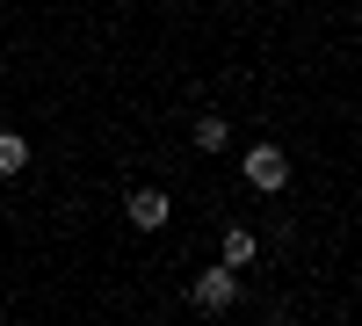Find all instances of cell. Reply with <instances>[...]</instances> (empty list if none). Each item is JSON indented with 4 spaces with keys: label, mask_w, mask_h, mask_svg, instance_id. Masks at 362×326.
I'll list each match as a JSON object with an SVG mask.
<instances>
[{
    "label": "cell",
    "mask_w": 362,
    "mask_h": 326,
    "mask_svg": "<svg viewBox=\"0 0 362 326\" xmlns=\"http://www.w3.org/2000/svg\"><path fill=\"white\" fill-rule=\"evenodd\" d=\"M239 174H247V189L276 196V189H290V153H283V145H247V160H239Z\"/></svg>",
    "instance_id": "6da1fadb"
},
{
    "label": "cell",
    "mask_w": 362,
    "mask_h": 326,
    "mask_svg": "<svg viewBox=\"0 0 362 326\" xmlns=\"http://www.w3.org/2000/svg\"><path fill=\"white\" fill-rule=\"evenodd\" d=\"M189 305H196V312H232V305H239V269H232V261L203 269V276L189 283Z\"/></svg>",
    "instance_id": "7a4b0ae2"
},
{
    "label": "cell",
    "mask_w": 362,
    "mask_h": 326,
    "mask_svg": "<svg viewBox=\"0 0 362 326\" xmlns=\"http://www.w3.org/2000/svg\"><path fill=\"white\" fill-rule=\"evenodd\" d=\"M124 218H131V232H167V218H174V203H167V189H131V203H124Z\"/></svg>",
    "instance_id": "3957f363"
},
{
    "label": "cell",
    "mask_w": 362,
    "mask_h": 326,
    "mask_svg": "<svg viewBox=\"0 0 362 326\" xmlns=\"http://www.w3.org/2000/svg\"><path fill=\"white\" fill-rule=\"evenodd\" d=\"M225 145H232V124H225V116H218V109L196 116V153H225Z\"/></svg>",
    "instance_id": "277c9868"
},
{
    "label": "cell",
    "mask_w": 362,
    "mask_h": 326,
    "mask_svg": "<svg viewBox=\"0 0 362 326\" xmlns=\"http://www.w3.org/2000/svg\"><path fill=\"white\" fill-rule=\"evenodd\" d=\"M22 167H29V138L22 131H0V182H15Z\"/></svg>",
    "instance_id": "5b68a950"
},
{
    "label": "cell",
    "mask_w": 362,
    "mask_h": 326,
    "mask_svg": "<svg viewBox=\"0 0 362 326\" xmlns=\"http://www.w3.org/2000/svg\"><path fill=\"white\" fill-rule=\"evenodd\" d=\"M254 254H261V240H254V225H225V261H232V269H247Z\"/></svg>",
    "instance_id": "8992f818"
}]
</instances>
